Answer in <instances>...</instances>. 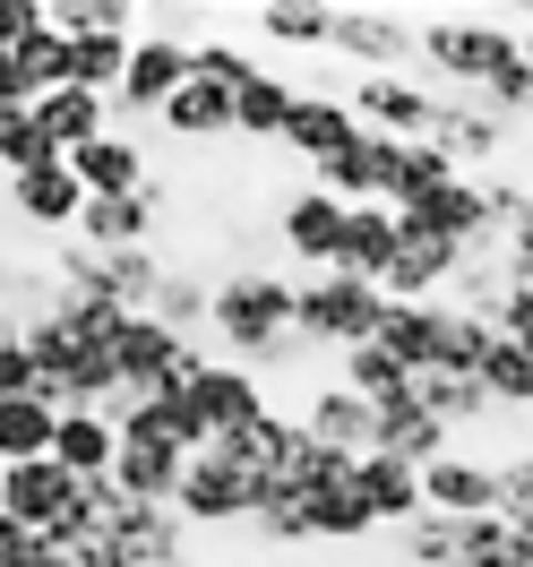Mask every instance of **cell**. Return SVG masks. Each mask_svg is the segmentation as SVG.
Returning <instances> with one entry per match:
<instances>
[{
	"label": "cell",
	"mask_w": 533,
	"mask_h": 567,
	"mask_svg": "<svg viewBox=\"0 0 533 567\" xmlns=\"http://www.w3.org/2000/svg\"><path fill=\"white\" fill-rule=\"evenodd\" d=\"M181 78H189V43L164 35V27H139L130 43V70H121V95H112V130H139L155 112L181 95Z\"/></svg>",
	"instance_id": "obj_8"
},
{
	"label": "cell",
	"mask_w": 533,
	"mask_h": 567,
	"mask_svg": "<svg viewBox=\"0 0 533 567\" xmlns=\"http://www.w3.org/2000/svg\"><path fill=\"white\" fill-rule=\"evenodd\" d=\"M258 70H267V61H258V43H233V35L189 43V78H207V86H233V95H242Z\"/></svg>",
	"instance_id": "obj_36"
},
{
	"label": "cell",
	"mask_w": 533,
	"mask_h": 567,
	"mask_svg": "<svg viewBox=\"0 0 533 567\" xmlns=\"http://www.w3.org/2000/svg\"><path fill=\"white\" fill-rule=\"evenodd\" d=\"M112 456H121L112 413H61V430H52V464H61L70 482H112Z\"/></svg>",
	"instance_id": "obj_25"
},
{
	"label": "cell",
	"mask_w": 533,
	"mask_h": 567,
	"mask_svg": "<svg viewBox=\"0 0 533 567\" xmlns=\"http://www.w3.org/2000/svg\"><path fill=\"white\" fill-rule=\"evenodd\" d=\"M422 516H499V464L491 456L422 464Z\"/></svg>",
	"instance_id": "obj_19"
},
{
	"label": "cell",
	"mask_w": 533,
	"mask_h": 567,
	"mask_svg": "<svg viewBox=\"0 0 533 567\" xmlns=\"http://www.w3.org/2000/svg\"><path fill=\"white\" fill-rule=\"evenodd\" d=\"M413 27H422V18H404V9H336V43H327V61L345 52L361 78L413 70Z\"/></svg>",
	"instance_id": "obj_13"
},
{
	"label": "cell",
	"mask_w": 533,
	"mask_h": 567,
	"mask_svg": "<svg viewBox=\"0 0 533 567\" xmlns=\"http://www.w3.org/2000/svg\"><path fill=\"white\" fill-rule=\"evenodd\" d=\"M293 507H301V533H310V542H370V533H379V516H370V498H361L353 473L327 482V491H310V498H293Z\"/></svg>",
	"instance_id": "obj_27"
},
{
	"label": "cell",
	"mask_w": 533,
	"mask_h": 567,
	"mask_svg": "<svg viewBox=\"0 0 533 567\" xmlns=\"http://www.w3.org/2000/svg\"><path fill=\"white\" fill-rule=\"evenodd\" d=\"M345 112H353L370 138L422 146L430 138V112H439V86L413 78V70H379V78H353V86H345Z\"/></svg>",
	"instance_id": "obj_7"
},
{
	"label": "cell",
	"mask_w": 533,
	"mask_h": 567,
	"mask_svg": "<svg viewBox=\"0 0 533 567\" xmlns=\"http://www.w3.org/2000/svg\"><path fill=\"white\" fill-rule=\"evenodd\" d=\"M293 104H301V78H285V70H258L233 95V138H249V146H285V121H293Z\"/></svg>",
	"instance_id": "obj_24"
},
{
	"label": "cell",
	"mask_w": 533,
	"mask_h": 567,
	"mask_svg": "<svg viewBox=\"0 0 533 567\" xmlns=\"http://www.w3.org/2000/svg\"><path fill=\"white\" fill-rule=\"evenodd\" d=\"M379 284H353V276H301L293 284V336L310 353H353L379 336Z\"/></svg>",
	"instance_id": "obj_3"
},
{
	"label": "cell",
	"mask_w": 533,
	"mask_h": 567,
	"mask_svg": "<svg viewBox=\"0 0 533 567\" xmlns=\"http://www.w3.org/2000/svg\"><path fill=\"white\" fill-rule=\"evenodd\" d=\"M207 353L233 361V370H301L319 361L301 336H293V276L276 267H215L207 292Z\"/></svg>",
	"instance_id": "obj_1"
},
{
	"label": "cell",
	"mask_w": 533,
	"mask_h": 567,
	"mask_svg": "<svg viewBox=\"0 0 533 567\" xmlns=\"http://www.w3.org/2000/svg\"><path fill=\"white\" fill-rule=\"evenodd\" d=\"M276 241H285L293 267L327 276V267H336V249H345V198H327L319 181L285 189V207H276Z\"/></svg>",
	"instance_id": "obj_11"
},
{
	"label": "cell",
	"mask_w": 533,
	"mask_h": 567,
	"mask_svg": "<svg viewBox=\"0 0 533 567\" xmlns=\"http://www.w3.org/2000/svg\"><path fill=\"white\" fill-rule=\"evenodd\" d=\"M525 70H533V18H525Z\"/></svg>",
	"instance_id": "obj_45"
},
{
	"label": "cell",
	"mask_w": 533,
	"mask_h": 567,
	"mask_svg": "<svg viewBox=\"0 0 533 567\" xmlns=\"http://www.w3.org/2000/svg\"><path fill=\"white\" fill-rule=\"evenodd\" d=\"M413 61L439 78V95H491L499 78L525 61V27L516 18H491V9H439L413 27Z\"/></svg>",
	"instance_id": "obj_2"
},
{
	"label": "cell",
	"mask_w": 533,
	"mask_h": 567,
	"mask_svg": "<svg viewBox=\"0 0 533 567\" xmlns=\"http://www.w3.org/2000/svg\"><path fill=\"white\" fill-rule=\"evenodd\" d=\"M0 189H9V215H18V224H35V233H61V241H70L78 215H86V189H78L70 155H52V164H35V173L0 181Z\"/></svg>",
	"instance_id": "obj_15"
},
{
	"label": "cell",
	"mask_w": 533,
	"mask_h": 567,
	"mask_svg": "<svg viewBox=\"0 0 533 567\" xmlns=\"http://www.w3.org/2000/svg\"><path fill=\"white\" fill-rule=\"evenodd\" d=\"M439 181H457V164H448V155H439V146H404V164H396V198L388 207H413V198H422V189H439Z\"/></svg>",
	"instance_id": "obj_40"
},
{
	"label": "cell",
	"mask_w": 533,
	"mask_h": 567,
	"mask_svg": "<svg viewBox=\"0 0 533 567\" xmlns=\"http://www.w3.org/2000/svg\"><path fill=\"white\" fill-rule=\"evenodd\" d=\"M353 482H361V498H370L379 533L422 525V473H413V464H396V456H361V464H353Z\"/></svg>",
	"instance_id": "obj_26"
},
{
	"label": "cell",
	"mask_w": 533,
	"mask_h": 567,
	"mask_svg": "<svg viewBox=\"0 0 533 567\" xmlns=\"http://www.w3.org/2000/svg\"><path fill=\"white\" fill-rule=\"evenodd\" d=\"M396 164H404V146L361 130V138L345 146V155H327L310 181H319L327 198H345V207H388V198H396Z\"/></svg>",
	"instance_id": "obj_14"
},
{
	"label": "cell",
	"mask_w": 533,
	"mask_h": 567,
	"mask_svg": "<svg viewBox=\"0 0 533 567\" xmlns=\"http://www.w3.org/2000/svg\"><path fill=\"white\" fill-rule=\"evenodd\" d=\"M35 121H43V138L61 146V155H78V146H95L112 130V104L86 95V86H52V95H35Z\"/></svg>",
	"instance_id": "obj_28"
},
{
	"label": "cell",
	"mask_w": 533,
	"mask_h": 567,
	"mask_svg": "<svg viewBox=\"0 0 533 567\" xmlns=\"http://www.w3.org/2000/svg\"><path fill=\"white\" fill-rule=\"evenodd\" d=\"M370 456H396V464H413V473H422V464L457 456V430H439L422 404L404 395V404H379V439H370Z\"/></svg>",
	"instance_id": "obj_23"
},
{
	"label": "cell",
	"mask_w": 533,
	"mask_h": 567,
	"mask_svg": "<svg viewBox=\"0 0 533 567\" xmlns=\"http://www.w3.org/2000/svg\"><path fill=\"white\" fill-rule=\"evenodd\" d=\"M52 27V9L43 0H0V52H18V43H35Z\"/></svg>",
	"instance_id": "obj_42"
},
{
	"label": "cell",
	"mask_w": 533,
	"mask_h": 567,
	"mask_svg": "<svg viewBox=\"0 0 533 567\" xmlns=\"http://www.w3.org/2000/svg\"><path fill=\"white\" fill-rule=\"evenodd\" d=\"M52 430H61V413H52L43 395L0 404V464H35V456H52Z\"/></svg>",
	"instance_id": "obj_35"
},
{
	"label": "cell",
	"mask_w": 533,
	"mask_h": 567,
	"mask_svg": "<svg viewBox=\"0 0 533 567\" xmlns=\"http://www.w3.org/2000/svg\"><path fill=\"white\" fill-rule=\"evenodd\" d=\"M249 35L285 43V52H327L336 43V9L327 0H267V9H249Z\"/></svg>",
	"instance_id": "obj_29"
},
{
	"label": "cell",
	"mask_w": 533,
	"mask_h": 567,
	"mask_svg": "<svg viewBox=\"0 0 533 567\" xmlns=\"http://www.w3.org/2000/svg\"><path fill=\"white\" fill-rule=\"evenodd\" d=\"M27 550H35V533L18 525V516H0V567H27Z\"/></svg>",
	"instance_id": "obj_44"
},
{
	"label": "cell",
	"mask_w": 533,
	"mask_h": 567,
	"mask_svg": "<svg viewBox=\"0 0 533 567\" xmlns=\"http://www.w3.org/2000/svg\"><path fill=\"white\" fill-rule=\"evenodd\" d=\"M61 146L43 138V121L35 104H18V112H0V181H18V173H35V164H52Z\"/></svg>",
	"instance_id": "obj_37"
},
{
	"label": "cell",
	"mask_w": 533,
	"mask_h": 567,
	"mask_svg": "<svg viewBox=\"0 0 533 567\" xmlns=\"http://www.w3.org/2000/svg\"><path fill=\"white\" fill-rule=\"evenodd\" d=\"M70 173H78L86 198H139L146 181H155V164H146L139 130H104L95 146H78V155H70Z\"/></svg>",
	"instance_id": "obj_18"
},
{
	"label": "cell",
	"mask_w": 533,
	"mask_h": 567,
	"mask_svg": "<svg viewBox=\"0 0 533 567\" xmlns=\"http://www.w3.org/2000/svg\"><path fill=\"white\" fill-rule=\"evenodd\" d=\"M396 559L404 567H533L516 525H499V516H422V525L396 533Z\"/></svg>",
	"instance_id": "obj_4"
},
{
	"label": "cell",
	"mask_w": 533,
	"mask_h": 567,
	"mask_svg": "<svg viewBox=\"0 0 533 567\" xmlns=\"http://www.w3.org/2000/svg\"><path fill=\"white\" fill-rule=\"evenodd\" d=\"M336 388H353L361 404L379 413V404H404V395H413V370H404L388 344H353V353H336Z\"/></svg>",
	"instance_id": "obj_32"
},
{
	"label": "cell",
	"mask_w": 533,
	"mask_h": 567,
	"mask_svg": "<svg viewBox=\"0 0 533 567\" xmlns=\"http://www.w3.org/2000/svg\"><path fill=\"white\" fill-rule=\"evenodd\" d=\"M155 233H164V173L146 181L139 198H86L70 241H86V249H155Z\"/></svg>",
	"instance_id": "obj_16"
},
{
	"label": "cell",
	"mask_w": 533,
	"mask_h": 567,
	"mask_svg": "<svg viewBox=\"0 0 533 567\" xmlns=\"http://www.w3.org/2000/svg\"><path fill=\"white\" fill-rule=\"evenodd\" d=\"M155 130L181 146H215L233 138V86H207V78H181V95L155 112Z\"/></svg>",
	"instance_id": "obj_22"
},
{
	"label": "cell",
	"mask_w": 533,
	"mask_h": 567,
	"mask_svg": "<svg viewBox=\"0 0 533 567\" xmlns=\"http://www.w3.org/2000/svg\"><path fill=\"white\" fill-rule=\"evenodd\" d=\"M413 404H422L439 430H482V422H499L491 413V395H482V379H448V370H430V379H413Z\"/></svg>",
	"instance_id": "obj_34"
},
{
	"label": "cell",
	"mask_w": 533,
	"mask_h": 567,
	"mask_svg": "<svg viewBox=\"0 0 533 567\" xmlns=\"http://www.w3.org/2000/svg\"><path fill=\"white\" fill-rule=\"evenodd\" d=\"M482 395H491L499 422H533V353L525 344H508V336H491V353H482Z\"/></svg>",
	"instance_id": "obj_31"
},
{
	"label": "cell",
	"mask_w": 533,
	"mask_h": 567,
	"mask_svg": "<svg viewBox=\"0 0 533 567\" xmlns=\"http://www.w3.org/2000/svg\"><path fill=\"white\" fill-rule=\"evenodd\" d=\"M164 267H173L164 249H86V241L52 249L61 292H78V301H112V310H146L155 284H164Z\"/></svg>",
	"instance_id": "obj_5"
},
{
	"label": "cell",
	"mask_w": 533,
	"mask_h": 567,
	"mask_svg": "<svg viewBox=\"0 0 533 567\" xmlns=\"http://www.w3.org/2000/svg\"><path fill=\"white\" fill-rule=\"evenodd\" d=\"M18 395H35V353L18 336H0V404H18Z\"/></svg>",
	"instance_id": "obj_43"
},
{
	"label": "cell",
	"mask_w": 533,
	"mask_h": 567,
	"mask_svg": "<svg viewBox=\"0 0 533 567\" xmlns=\"http://www.w3.org/2000/svg\"><path fill=\"white\" fill-rule=\"evenodd\" d=\"M430 146H439L464 181H482L499 155H508V121H499L491 104H473V95H439V112H430Z\"/></svg>",
	"instance_id": "obj_12"
},
{
	"label": "cell",
	"mask_w": 533,
	"mask_h": 567,
	"mask_svg": "<svg viewBox=\"0 0 533 567\" xmlns=\"http://www.w3.org/2000/svg\"><path fill=\"white\" fill-rule=\"evenodd\" d=\"M181 464H189V456H173V447H130V439H121V456H112V491L139 498V507H173Z\"/></svg>",
	"instance_id": "obj_33"
},
{
	"label": "cell",
	"mask_w": 533,
	"mask_h": 567,
	"mask_svg": "<svg viewBox=\"0 0 533 567\" xmlns=\"http://www.w3.org/2000/svg\"><path fill=\"white\" fill-rule=\"evenodd\" d=\"M353 138H361V121L345 112V95H336V86H301V104H293V121H285V146H293V155L319 173L327 155H345Z\"/></svg>",
	"instance_id": "obj_20"
},
{
	"label": "cell",
	"mask_w": 533,
	"mask_h": 567,
	"mask_svg": "<svg viewBox=\"0 0 533 567\" xmlns=\"http://www.w3.org/2000/svg\"><path fill=\"white\" fill-rule=\"evenodd\" d=\"M491 336H508V344L533 353V284H508V292L491 301Z\"/></svg>",
	"instance_id": "obj_41"
},
{
	"label": "cell",
	"mask_w": 533,
	"mask_h": 567,
	"mask_svg": "<svg viewBox=\"0 0 533 567\" xmlns=\"http://www.w3.org/2000/svg\"><path fill=\"white\" fill-rule=\"evenodd\" d=\"M78 498H86V482H70L52 456H35V464H0V516H18L35 542H70Z\"/></svg>",
	"instance_id": "obj_9"
},
{
	"label": "cell",
	"mask_w": 533,
	"mask_h": 567,
	"mask_svg": "<svg viewBox=\"0 0 533 567\" xmlns=\"http://www.w3.org/2000/svg\"><path fill=\"white\" fill-rule=\"evenodd\" d=\"M18 70H27V95H52V86H70V43L43 27L35 43H18Z\"/></svg>",
	"instance_id": "obj_39"
},
{
	"label": "cell",
	"mask_w": 533,
	"mask_h": 567,
	"mask_svg": "<svg viewBox=\"0 0 533 567\" xmlns=\"http://www.w3.org/2000/svg\"><path fill=\"white\" fill-rule=\"evenodd\" d=\"M207 292H215L207 258H198V267H164L155 301H146V319H155V327H173V336H189V344H207Z\"/></svg>",
	"instance_id": "obj_30"
},
{
	"label": "cell",
	"mask_w": 533,
	"mask_h": 567,
	"mask_svg": "<svg viewBox=\"0 0 533 567\" xmlns=\"http://www.w3.org/2000/svg\"><path fill=\"white\" fill-rule=\"evenodd\" d=\"M146 18L130 0H61L52 9V35H139Z\"/></svg>",
	"instance_id": "obj_38"
},
{
	"label": "cell",
	"mask_w": 533,
	"mask_h": 567,
	"mask_svg": "<svg viewBox=\"0 0 533 567\" xmlns=\"http://www.w3.org/2000/svg\"><path fill=\"white\" fill-rule=\"evenodd\" d=\"M181 388H189V404H198V430H207V447L276 413V388H267L258 370H233V361H215V353L198 361V370H189Z\"/></svg>",
	"instance_id": "obj_10"
},
{
	"label": "cell",
	"mask_w": 533,
	"mask_h": 567,
	"mask_svg": "<svg viewBox=\"0 0 533 567\" xmlns=\"http://www.w3.org/2000/svg\"><path fill=\"white\" fill-rule=\"evenodd\" d=\"M293 422H301V439H319L336 456H370V439H379V413H370L353 388H336V379H310V395H301Z\"/></svg>",
	"instance_id": "obj_17"
},
{
	"label": "cell",
	"mask_w": 533,
	"mask_h": 567,
	"mask_svg": "<svg viewBox=\"0 0 533 567\" xmlns=\"http://www.w3.org/2000/svg\"><path fill=\"white\" fill-rule=\"evenodd\" d=\"M525 430H533V422H525Z\"/></svg>",
	"instance_id": "obj_46"
},
{
	"label": "cell",
	"mask_w": 533,
	"mask_h": 567,
	"mask_svg": "<svg viewBox=\"0 0 533 567\" xmlns=\"http://www.w3.org/2000/svg\"><path fill=\"white\" fill-rule=\"evenodd\" d=\"M396 241H404L396 207H345V249H336V267H327V276L379 284V276L396 267Z\"/></svg>",
	"instance_id": "obj_21"
},
{
	"label": "cell",
	"mask_w": 533,
	"mask_h": 567,
	"mask_svg": "<svg viewBox=\"0 0 533 567\" xmlns=\"http://www.w3.org/2000/svg\"><path fill=\"white\" fill-rule=\"evenodd\" d=\"M258 498H267V482H258L249 464L198 447V456L181 464L173 516H181V533H224V525H249V516H258Z\"/></svg>",
	"instance_id": "obj_6"
}]
</instances>
